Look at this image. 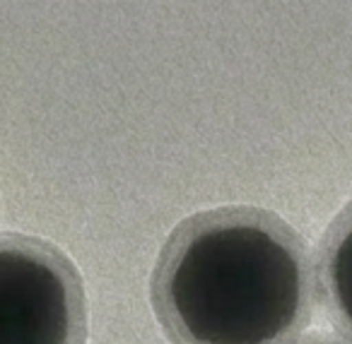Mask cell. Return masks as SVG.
I'll use <instances>...</instances> for the list:
<instances>
[{
    "mask_svg": "<svg viewBox=\"0 0 352 344\" xmlns=\"http://www.w3.org/2000/svg\"><path fill=\"white\" fill-rule=\"evenodd\" d=\"M314 289L304 238L254 205L182 219L150 275L152 313L171 344H292L311 320Z\"/></svg>",
    "mask_w": 352,
    "mask_h": 344,
    "instance_id": "6da1fadb",
    "label": "cell"
},
{
    "mask_svg": "<svg viewBox=\"0 0 352 344\" xmlns=\"http://www.w3.org/2000/svg\"><path fill=\"white\" fill-rule=\"evenodd\" d=\"M89 301L70 255L32 233L0 231V344H87Z\"/></svg>",
    "mask_w": 352,
    "mask_h": 344,
    "instance_id": "7a4b0ae2",
    "label": "cell"
},
{
    "mask_svg": "<svg viewBox=\"0 0 352 344\" xmlns=\"http://www.w3.org/2000/svg\"><path fill=\"white\" fill-rule=\"evenodd\" d=\"M314 277L328 320L338 332L352 339V200L323 231Z\"/></svg>",
    "mask_w": 352,
    "mask_h": 344,
    "instance_id": "3957f363",
    "label": "cell"
},
{
    "mask_svg": "<svg viewBox=\"0 0 352 344\" xmlns=\"http://www.w3.org/2000/svg\"><path fill=\"white\" fill-rule=\"evenodd\" d=\"M292 344H350V342H345V339L336 337V334L311 332V334H307V337L297 339V342H292Z\"/></svg>",
    "mask_w": 352,
    "mask_h": 344,
    "instance_id": "277c9868",
    "label": "cell"
}]
</instances>
